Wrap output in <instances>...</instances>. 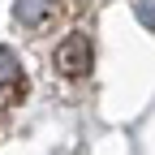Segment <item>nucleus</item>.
<instances>
[{
  "instance_id": "3",
  "label": "nucleus",
  "mask_w": 155,
  "mask_h": 155,
  "mask_svg": "<svg viewBox=\"0 0 155 155\" xmlns=\"http://www.w3.org/2000/svg\"><path fill=\"white\" fill-rule=\"evenodd\" d=\"M138 17L147 26H155V5H151V0H138Z\"/></svg>"
},
{
  "instance_id": "1",
  "label": "nucleus",
  "mask_w": 155,
  "mask_h": 155,
  "mask_svg": "<svg viewBox=\"0 0 155 155\" xmlns=\"http://www.w3.org/2000/svg\"><path fill=\"white\" fill-rule=\"evenodd\" d=\"M95 61V52H91V39L86 35H69L61 48H56V69L69 73V78H82Z\"/></svg>"
},
{
  "instance_id": "2",
  "label": "nucleus",
  "mask_w": 155,
  "mask_h": 155,
  "mask_svg": "<svg viewBox=\"0 0 155 155\" xmlns=\"http://www.w3.org/2000/svg\"><path fill=\"white\" fill-rule=\"evenodd\" d=\"M17 22L22 26H43V17L52 13V0H17Z\"/></svg>"
}]
</instances>
